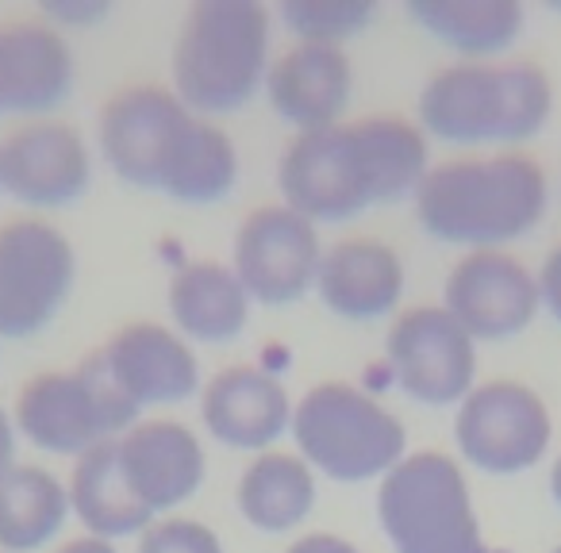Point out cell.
I'll list each match as a JSON object with an SVG mask.
<instances>
[{"label": "cell", "instance_id": "cell-1", "mask_svg": "<svg viewBox=\"0 0 561 553\" xmlns=\"http://www.w3.org/2000/svg\"><path fill=\"white\" fill-rule=\"evenodd\" d=\"M427 170L420 127L400 116H369L297 135L277 165V185L285 208L320 227L415 196Z\"/></svg>", "mask_w": 561, "mask_h": 553}, {"label": "cell", "instance_id": "cell-2", "mask_svg": "<svg viewBox=\"0 0 561 553\" xmlns=\"http://www.w3.org/2000/svg\"><path fill=\"white\" fill-rule=\"evenodd\" d=\"M96 142L124 185L178 204H216L239 181V150L211 119L188 112L173 89H119L101 108Z\"/></svg>", "mask_w": 561, "mask_h": 553}, {"label": "cell", "instance_id": "cell-3", "mask_svg": "<svg viewBox=\"0 0 561 553\" xmlns=\"http://www.w3.org/2000/svg\"><path fill=\"white\" fill-rule=\"evenodd\" d=\"M415 216L446 246L504 250L530 234L550 208V181L527 154L454 158L431 165L415 188Z\"/></svg>", "mask_w": 561, "mask_h": 553}, {"label": "cell", "instance_id": "cell-4", "mask_svg": "<svg viewBox=\"0 0 561 553\" xmlns=\"http://www.w3.org/2000/svg\"><path fill=\"white\" fill-rule=\"evenodd\" d=\"M270 9L262 0H196L173 39V93L211 119L247 108L270 73Z\"/></svg>", "mask_w": 561, "mask_h": 553}, {"label": "cell", "instance_id": "cell-5", "mask_svg": "<svg viewBox=\"0 0 561 553\" xmlns=\"http://www.w3.org/2000/svg\"><path fill=\"white\" fill-rule=\"evenodd\" d=\"M553 85L535 62H450L420 93V131L458 147L527 142L550 124Z\"/></svg>", "mask_w": 561, "mask_h": 553}, {"label": "cell", "instance_id": "cell-6", "mask_svg": "<svg viewBox=\"0 0 561 553\" xmlns=\"http://www.w3.org/2000/svg\"><path fill=\"white\" fill-rule=\"evenodd\" d=\"M289 435L297 453L343 484L381 481L408 453V430L377 396L358 384L323 381L293 404Z\"/></svg>", "mask_w": 561, "mask_h": 553}, {"label": "cell", "instance_id": "cell-7", "mask_svg": "<svg viewBox=\"0 0 561 553\" xmlns=\"http://www.w3.org/2000/svg\"><path fill=\"white\" fill-rule=\"evenodd\" d=\"M377 519L397 553H489L469 481L450 453H404L381 476Z\"/></svg>", "mask_w": 561, "mask_h": 553}, {"label": "cell", "instance_id": "cell-8", "mask_svg": "<svg viewBox=\"0 0 561 553\" xmlns=\"http://www.w3.org/2000/svg\"><path fill=\"white\" fill-rule=\"evenodd\" d=\"M139 407L124 396L104 366L101 350L89 354L73 369H47L35 373L20 389L12 423L43 453L73 458L116 442L127 427L139 423Z\"/></svg>", "mask_w": 561, "mask_h": 553}, {"label": "cell", "instance_id": "cell-9", "mask_svg": "<svg viewBox=\"0 0 561 553\" xmlns=\"http://www.w3.org/2000/svg\"><path fill=\"white\" fill-rule=\"evenodd\" d=\"M78 254L66 231L47 219L0 227V338L24 343L47 331L70 304Z\"/></svg>", "mask_w": 561, "mask_h": 553}, {"label": "cell", "instance_id": "cell-10", "mask_svg": "<svg viewBox=\"0 0 561 553\" xmlns=\"http://www.w3.org/2000/svg\"><path fill=\"white\" fill-rule=\"evenodd\" d=\"M550 407L530 384L519 381L473 384L454 412V442L461 461L492 476L535 469L550 450Z\"/></svg>", "mask_w": 561, "mask_h": 553}, {"label": "cell", "instance_id": "cell-11", "mask_svg": "<svg viewBox=\"0 0 561 553\" xmlns=\"http://www.w3.org/2000/svg\"><path fill=\"white\" fill-rule=\"evenodd\" d=\"M385 361L400 392L423 407H458L477 381V343L443 304L400 312L385 335Z\"/></svg>", "mask_w": 561, "mask_h": 553}, {"label": "cell", "instance_id": "cell-12", "mask_svg": "<svg viewBox=\"0 0 561 553\" xmlns=\"http://www.w3.org/2000/svg\"><path fill=\"white\" fill-rule=\"evenodd\" d=\"M323 242L316 223L285 204L250 211L234 231L231 269L262 308H289L316 289Z\"/></svg>", "mask_w": 561, "mask_h": 553}, {"label": "cell", "instance_id": "cell-13", "mask_svg": "<svg viewBox=\"0 0 561 553\" xmlns=\"http://www.w3.org/2000/svg\"><path fill=\"white\" fill-rule=\"evenodd\" d=\"M443 308L473 343H507L542 312L538 277L507 250H469L446 277Z\"/></svg>", "mask_w": 561, "mask_h": 553}, {"label": "cell", "instance_id": "cell-14", "mask_svg": "<svg viewBox=\"0 0 561 553\" xmlns=\"http://www.w3.org/2000/svg\"><path fill=\"white\" fill-rule=\"evenodd\" d=\"M93 181V154L78 127L35 119L0 142V193L27 208H66Z\"/></svg>", "mask_w": 561, "mask_h": 553}, {"label": "cell", "instance_id": "cell-15", "mask_svg": "<svg viewBox=\"0 0 561 553\" xmlns=\"http://www.w3.org/2000/svg\"><path fill=\"white\" fill-rule=\"evenodd\" d=\"M116 458L131 492L162 519L188 504L204 484V446L178 419H139L116 438Z\"/></svg>", "mask_w": 561, "mask_h": 553}, {"label": "cell", "instance_id": "cell-16", "mask_svg": "<svg viewBox=\"0 0 561 553\" xmlns=\"http://www.w3.org/2000/svg\"><path fill=\"white\" fill-rule=\"evenodd\" d=\"M101 358L139 412L173 407L201 389V361L193 346L162 323H127L101 346Z\"/></svg>", "mask_w": 561, "mask_h": 553}, {"label": "cell", "instance_id": "cell-17", "mask_svg": "<svg viewBox=\"0 0 561 553\" xmlns=\"http://www.w3.org/2000/svg\"><path fill=\"white\" fill-rule=\"evenodd\" d=\"M201 419L216 442L265 453L289 435L293 400L285 384L257 366H227L204 384Z\"/></svg>", "mask_w": 561, "mask_h": 553}, {"label": "cell", "instance_id": "cell-18", "mask_svg": "<svg viewBox=\"0 0 561 553\" xmlns=\"http://www.w3.org/2000/svg\"><path fill=\"white\" fill-rule=\"evenodd\" d=\"M404 277V262L389 242L358 234V239H343L323 250L320 273H316V297L339 320H385L400 308Z\"/></svg>", "mask_w": 561, "mask_h": 553}, {"label": "cell", "instance_id": "cell-19", "mask_svg": "<svg viewBox=\"0 0 561 553\" xmlns=\"http://www.w3.org/2000/svg\"><path fill=\"white\" fill-rule=\"evenodd\" d=\"M262 93L285 124L297 127V135L335 127L343 124V112L354 93L351 58H346V50L335 47L297 43L293 50L270 62Z\"/></svg>", "mask_w": 561, "mask_h": 553}, {"label": "cell", "instance_id": "cell-20", "mask_svg": "<svg viewBox=\"0 0 561 553\" xmlns=\"http://www.w3.org/2000/svg\"><path fill=\"white\" fill-rule=\"evenodd\" d=\"M70 93L73 50L58 27H0V116H47Z\"/></svg>", "mask_w": 561, "mask_h": 553}, {"label": "cell", "instance_id": "cell-21", "mask_svg": "<svg viewBox=\"0 0 561 553\" xmlns=\"http://www.w3.org/2000/svg\"><path fill=\"white\" fill-rule=\"evenodd\" d=\"M170 304L173 327L185 343L224 346L247 331L254 300L242 289L239 273L227 262H188L170 277Z\"/></svg>", "mask_w": 561, "mask_h": 553}, {"label": "cell", "instance_id": "cell-22", "mask_svg": "<svg viewBox=\"0 0 561 553\" xmlns=\"http://www.w3.org/2000/svg\"><path fill=\"white\" fill-rule=\"evenodd\" d=\"M316 499H320L316 469L300 453L285 450L257 453L239 473V488H234L239 515L262 534L297 530L316 511Z\"/></svg>", "mask_w": 561, "mask_h": 553}, {"label": "cell", "instance_id": "cell-23", "mask_svg": "<svg viewBox=\"0 0 561 553\" xmlns=\"http://www.w3.org/2000/svg\"><path fill=\"white\" fill-rule=\"evenodd\" d=\"M70 515L89 530L93 538H131L142 534L158 519L147 504L131 492L124 481V469L116 458V442H104L96 450L81 453L70 473Z\"/></svg>", "mask_w": 561, "mask_h": 553}, {"label": "cell", "instance_id": "cell-24", "mask_svg": "<svg viewBox=\"0 0 561 553\" xmlns=\"http://www.w3.org/2000/svg\"><path fill=\"white\" fill-rule=\"evenodd\" d=\"M408 16L461 62H492L523 32L519 0H412Z\"/></svg>", "mask_w": 561, "mask_h": 553}, {"label": "cell", "instance_id": "cell-25", "mask_svg": "<svg viewBox=\"0 0 561 553\" xmlns=\"http://www.w3.org/2000/svg\"><path fill=\"white\" fill-rule=\"evenodd\" d=\"M70 492L50 469L12 465L0 476V553H35L62 534Z\"/></svg>", "mask_w": 561, "mask_h": 553}, {"label": "cell", "instance_id": "cell-26", "mask_svg": "<svg viewBox=\"0 0 561 553\" xmlns=\"http://www.w3.org/2000/svg\"><path fill=\"white\" fill-rule=\"evenodd\" d=\"M377 20L374 0H285L280 4V24L308 47H335L358 39Z\"/></svg>", "mask_w": 561, "mask_h": 553}, {"label": "cell", "instance_id": "cell-27", "mask_svg": "<svg viewBox=\"0 0 561 553\" xmlns=\"http://www.w3.org/2000/svg\"><path fill=\"white\" fill-rule=\"evenodd\" d=\"M135 553H224V542L208 522L165 515L142 530Z\"/></svg>", "mask_w": 561, "mask_h": 553}, {"label": "cell", "instance_id": "cell-28", "mask_svg": "<svg viewBox=\"0 0 561 553\" xmlns=\"http://www.w3.org/2000/svg\"><path fill=\"white\" fill-rule=\"evenodd\" d=\"M112 12L108 0H47L50 27H93Z\"/></svg>", "mask_w": 561, "mask_h": 553}, {"label": "cell", "instance_id": "cell-29", "mask_svg": "<svg viewBox=\"0 0 561 553\" xmlns=\"http://www.w3.org/2000/svg\"><path fill=\"white\" fill-rule=\"evenodd\" d=\"M538 277V300H542V312L550 315L553 323H561V246H553L546 254Z\"/></svg>", "mask_w": 561, "mask_h": 553}, {"label": "cell", "instance_id": "cell-30", "mask_svg": "<svg viewBox=\"0 0 561 553\" xmlns=\"http://www.w3.org/2000/svg\"><path fill=\"white\" fill-rule=\"evenodd\" d=\"M285 553H362V550L339 534H305V538H297Z\"/></svg>", "mask_w": 561, "mask_h": 553}, {"label": "cell", "instance_id": "cell-31", "mask_svg": "<svg viewBox=\"0 0 561 553\" xmlns=\"http://www.w3.org/2000/svg\"><path fill=\"white\" fill-rule=\"evenodd\" d=\"M16 465V423L12 415L0 407V476Z\"/></svg>", "mask_w": 561, "mask_h": 553}, {"label": "cell", "instance_id": "cell-32", "mask_svg": "<svg viewBox=\"0 0 561 553\" xmlns=\"http://www.w3.org/2000/svg\"><path fill=\"white\" fill-rule=\"evenodd\" d=\"M55 553H119V550H116V542H108V538L85 534V538H70V542L58 545Z\"/></svg>", "mask_w": 561, "mask_h": 553}, {"label": "cell", "instance_id": "cell-33", "mask_svg": "<svg viewBox=\"0 0 561 553\" xmlns=\"http://www.w3.org/2000/svg\"><path fill=\"white\" fill-rule=\"evenodd\" d=\"M550 496H553V504L561 507V453H558V461L550 465Z\"/></svg>", "mask_w": 561, "mask_h": 553}, {"label": "cell", "instance_id": "cell-34", "mask_svg": "<svg viewBox=\"0 0 561 553\" xmlns=\"http://www.w3.org/2000/svg\"><path fill=\"white\" fill-rule=\"evenodd\" d=\"M550 553H561V545H553V550H550Z\"/></svg>", "mask_w": 561, "mask_h": 553}]
</instances>
